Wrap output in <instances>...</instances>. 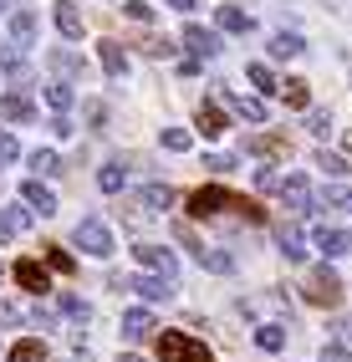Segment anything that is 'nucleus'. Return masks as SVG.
<instances>
[{
    "instance_id": "nucleus-41",
    "label": "nucleus",
    "mask_w": 352,
    "mask_h": 362,
    "mask_svg": "<svg viewBox=\"0 0 352 362\" xmlns=\"http://www.w3.org/2000/svg\"><path fill=\"white\" fill-rule=\"evenodd\" d=\"M204 168H215V174H230L235 158H230V153H209V158H204Z\"/></svg>"
},
{
    "instance_id": "nucleus-43",
    "label": "nucleus",
    "mask_w": 352,
    "mask_h": 362,
    "mask_svg": "<svg viewBox=\"0 0 352 362\" xmlns=\"http://www.w3.org/2000/svg\"><path fill=\"white\" fill-rule=\"evenodd\" d=\"M255 184H261V189H281V174H276V168H261V174H255Z\"/></svg>"
},
{
    "instance_id": "nucleus-34",
    "label": "nucleus",
    "mask_w": 352,
    "mask_h": 362,
    "mask_svg": "<svg viewBox=\"0 0 352 362\" xmlns=\"http://www.w3.org/2000/svg\"><path fill=\"white\" fill-rule=\"evenodd\" d=\"M31 168H36V174H61V158H57L52 148H36V153H31Z\"/></svg>"
},
{
    "instance_id": "nucleus-10",
    "label": "nucleus",
    "mask_w": 352,
    "mask_h": 362,
    "mask_svg": "<svg viewBox=\"0 0 352 362\" xmlns=\"http://www.w3.org/2000/svg\"><path fill=\"white\" fill-rule=\"evenodd\" d=\"M317 250L327 255V260H337V255H352V235L347 230H317Z\"/></svg>"
},
{
    "instance_id": "nucleus-29",
    "label": "nucleus",
    "mask_w": 352,
    "mask_h": 362,
    "mask_svg": "<svg viewBox=\"0 0 352 362\" xmlns=\"http://www.w3.org/2000/svg\"><path fill=\"white\" fill-rule=\"evenodd\" d=\"M245 77L261 87V92H281V82L271 77V66H266V62H250V66H245Z\"/></svg>"
},
{
    "instance_id": "nucleus-25",
    "label": "nucleus",
    "mask_w": 352,
    "mask_h": 362,
    "mask_svg": "<svg viewBox=\"0 0 352 362\" xmlns=\"http://www.w3.org/2000/svg\"><path fill=\"white\" fill-rule=\"evenodd\" d=\"M281 98H286V107H312V87L291 77V82H281Z\"/></svg>"
},
{
    "instance_id": "nucleus-21",
    "label": "nucleus",
    "mask_w": 352,
    "mask_h": 362,
    "mask_svg": "<svg viewBox=\"0 0 352 362\" xmlns=\"http://www.w3.org/2000/svg\"><path fill=\"white\" fill-rule=\"evenodd\" d=\"M215 21H220V31H235V36L255 26V21H250V16H245L240 6H220V11H215Z\"/></svg>"
},
{
    "instance_id": "nucleus-23",
    "label": "nucleus",
    "mask_w": 352,
    "mask_h": 362,
    "mask_svg": "<svg viewBox=\"0 0 352 362\" xmlns=\"http://www.w3.org/2000/svg\"><path fill=\"white\" fill-rule=\"evenodd\" d=\"M307 52V41H301L296 31H276L271 36V57H301Z\"/></svg>"
},
{
    "instance_id": "nucleus-27",
    "label": "nucleus",
    "mask_w": 352,
    "mask_h": 362,
    "mask_svg": "<svg viewBox=\"0 0 352 362\" xmlns=\"http://www.w3.org/2000/svg\"><path fill=\"white\" fill-rule=\"evenodd\" d=\"M255 342H261V352H281V347H286V327H276V322L255 327Z\"/></svg>"
},
{
    "instance_id": "nucleus-4",
    "label": "nucleus",
    "mask_w": 352,
    "mask_h": 362,
    "mask_svg": "<svg viewBox=\"0 0 352 362\" xmlns=\"http://www.w3.org/2000/svg\"><path fill=\"white\" fill-rule=\"evenodd\" d=\"M72 240L87 250V255H98V260H107L117 245H112V230L102 225V220H77V230H72Z\"/></svg>"
},
{
    "instance_id": "nucleus-38",
    "label": "nucleus",
    "mask_w": 352,
    "mask_h": 362,
    "mask_svg": "<svg viewBox=\"0 0 352 362\" xmlns=\"http://www.w3.org/2000/svg\"><path fill=\"white\" fill-rule=\"evenodd\" d=\"M20 158V143L11 138V133H0V168H6V163H16Z\"/></svg>"
},
{
    "instance_id": "nucleus-16",
    "label": "nucleus",
    "mask_w": 352,
    "mask_h": 362,
    "mask_svg": "<svg viewBox=\"0 0 352 362\" xmlns=\"http://www.w3.org/2000/svg\"><path fill=\"white\" fill-rule=\"evenodd\" d=\"M281 199H286L291 209H307V204H312V184L301 179V174H291V179H281Z\"/></svg>"
},
{
    "instance_id": "nucleus-46",
    "label": "nucleus",
    "mask_w": 352,
    "mask_h": 362,
    "mask_svg": "<svg viewBox=\"0 0 352 362\" xmlns=\"http://www.w3.org/2000/svg\"><path fill=\"white\" fill-rule=\"evenodd\" d=\"M169 6H174V11H194V6H199V0H169Z\"/></svg>"
},
{
    "instance_id": "nucleus-49",
    "label": "nucleus",
    "mask_w": 352,
    "mask_h": 362,
    "mask_svg": "<svg viewBox=\"0 0 352 362\" xmlns=\"http://www.w3.org/2000/svg\"><path fill=\"white\" fill-rule=\"evenodd\" d=\"M347 337H352V327H347Z\"/></svg>"
},
{
    "instance_id": "nucleus-7",
    "label": "nucleus",
    "mask_w": 352,
    "mask_h": 362,
    "mask_svg": "<svg viewBox=\"0 0 352 362\" xmlns=\"http://www.w3.org/2000/svg\"><path fill=\"white\" fill-rule=\"evenodd\" d=\"M31 204L26 199H20V204H6V209H0V240H16V235H26L31 230Z\"/></svg>"
},
{
    "instance_id": "nucleus-11",
    "label": "nucleus",
    "mask_w": 352,
    "mask_h": 362,
    "mask_svg": "<svg viewBox=\"0 0 352 362\" xmlns=\"http://www.w3.org/2000/svg\"><path fill=\"white\" fill-rule=\"evenodd\" d=\"M52 6H57V31L66 41H82V11L72 6V0H52Z\"/></svg>"
},
{
    "instance_id": "nucleus-8",
    "label": "nucleus",
    "mask_w": 352,
    "mask_h": 362,
    "mask_svg": "<svg viewBox=\"0 0 352 362\" xmlns=\"http://www.w3.org/2000/svg\"><path fill=\"white\" fill-rule=\"evenodd\" d=\"M245 153H261V158H286V153H291V143L281 138V133H255V138H245Z\"/></svg>"
},
{
    "instance_id": "nucleus-13",
    "label": "nucleus",
    "mask_w": 352,
    "mask_h": 362,
    "mask_svg": "<svg viewBox=\"0 0 352 362\" xmlns=\"http://www.w3.org/2000/svg\"><path fill=\"white\" fill-rule=\"evenodd\" d=\"M0 117H11V123H31L36 107H31L26 92H6V98H0Z\"/></svg>"
},
{
    "instance_id": "nucleus-9",
    "label": "nucleus",
    "mask_w": 352,
    "mask_h": 362,
    "mask_svg": "<svg viewBox=\"0 0 352 362\" xmlns=\"http://www.w3.org/2000/svg\"><path fill=\"white\" fill-rule=\"evenodd\" d=\"M184 46H189V57H220V36L204 26H184Z\"/></svg>"
},
{
    "instance_id": "nucleus-42",
    "label": "nucleus",
    "mask_w": 352,
    "mask_h": 362,
    "mask_svg": "<svg viewBox=\"0 0 352 362\" xmlns=\"http://www.w3.org/2000/svg\"><path fill=\"white\" fill-rule=\"evenodd\" d=\"M46 260H52V271H72V255L57 250V245H52V255H46Z\"/></svg>"
},
{
    "instance_id": "nucleus-22",
    "label": "nucleus",
    "mask_w": 352,
    "mask_h": 362,
    "mask_svg": "<svg viewBox=\"0 0 352 362\" xmlns=\"http://www.w3.org/2000/svg\"><path fill=\"white\" fill-rule=\"evenodd\" d=\"M11 41H16V46H31V41H36V16H31V11H16V16H11Z\"/></svg>"
},
{
    "instance_id": "nucleus-35",
    "label": "nucleus",
    "mask_w": 352,
    "mask_h": 362,
    "mask_svg": "<svg viewBox=\"0 0 352 362\" xmlns=\"http://www.w3.org/2000/svg\"><path fill=\"white\" fill-rule=\"evenodd\" d=\"M61 311H66V317H72V322H92V311H87V301H77V296H61Z\"/></svg>"
},
{
    "instance_id": "nucleus-12",
    "label": "nucleus",
    "mask_w": 352,
    "mask_h": 362,
    "mask_svg": "<svg viewBox=\"0 0 352 362\" xmlns=\"http://www.w3.org/2000/svg\"><path fill=\"white\" fill-rule=\"evenodd\" d=\"M20 199H26L31 209H41V214H57V194H52L41 179H26V184H20Z\"/></svg>"
},
{
    "instance_id": "nucleus-44",
    "label": "nucleus",
    "mask_w": 352,
    "mask_h": 362,
    "mask_svg": "<svg viewBox=\"0 0 352 362\" xmlns=\"http://www.w3.org/2000/svg\"><path fill=\"white\" fill-rule=\"evenodd\" d=\"M322 362H352V357H347V347L332 342V347H322Z\"/></svg>"
},
{
    "instance_id": "nucleus-45",
    "label": "nucleus",
    "mask_w": 352,
    "mask_h": 362,
    "mask_svg": "<svg viewBox=\"0 0 352 362\" xmlns=\"http://www.w3.org/2000/svg\"><path fill=\"white\" fill-rule=\"evenodd\" d=\"M102 117H107L102 103H87V123H92V128H102Z\"/></svg>"
},
{
    "instance_id": "nucleus-48",
    "label": "nucleus",
    "mask_w": 352,
    "mask_h": 362,
    "mask_svg": "<svg viewBox=\"0 0 352 362\" xmlns=\"http://www.w3.org/2000/svg\"><path fill=\"white\" fill-rule=\"evenodd\" d=\"M117 362H143V357H117Z\"/></svg>"
},
{
    "instance_id": "nucleus-47",
    "label": "nucleus",
    "mask_w": 352,
    "mask_h": 362,
    "mask_svg": "<svg viewBox=\"0 0 352 362\" xmlns=\"http://www.w3.org/2000/svg\"><path fill=\"white\" fill-rule=\"evenodd\" d=\"M342 148H347V153H352V133H342Z\"/></svg>"
},
{
    "instance_id": "nucleus-14",
    "label": "nucleus",
    "mask_w": 352,
    "mask_h": 362,
    "mask_svg": "<svg viewBox=\"0 0 352 362\" xmlns=\"http://www.w3.org/2000/svg\"><path fill=\"white\" fill-rule=\"evenodd\" d=\"M16 281L26 286V291H36V296H41V291H52V276H46L36 260H16Z\"/></svg>"
},
{
    "instance_id": "nucleus-36",
    "label": "nucleus",
    "mask_w": 352,
    "mask_h": 362,
    "mask_svg": "<svg viewBox=\"0 0 352 362\" xmlns=\"http://www.w3.org/2000/svg\"><path fill=\"white\" fill-rule=\"evenodd\" d=\"M16 322H26V306H16V301H0V327H16Z\"/></svg>"
},
{
    "instance_id": "nucleus-2",
    "label": "nucleus",
    "mask_w": 352,
    "mask_h": 362,
    "mask_svg": "<svg viewBox=\"0 0 352 362\" xmlns=\"http://www.w3.org/2000/svg\"><path fill=\"white\" fill-rule=\"evenodd\" d=\"M158 357L163 362H215L204 342H194L189 332H158Z\"/></svg>"
},
{
    "instance_id": "nucleus-40",
    "label": "nucleus",
    "mask_w": 352,
    "mask_h": 362,
    "mask_svg": "<svg viewBox=\"0 0 352 362\" xmlns=\"http://www.w3.org/2000/svg\"><path fill=\"white\" fill-rule=\"evenodd\" d=\"M317 168H327L332 179H337V174H347V163H342L337 153H317Z\"/></svg>"
},
{
    "instance_id": "nucleus-37",
    "label": "nucleus",
    "mask_w": 352,
    "mask_h": 362,
    "mask_svg": "<svg viewBox=\"0 0 352 362\" xmlns=\"http://www.w3.org/2000/svg\"><path fill=\"white\" fill-rule=\"evenodd\" d=\"M52 66H57V71H72V77H77V71H82V57H72V52H52Z\"/></svg>"
},
{
    "instance_id": "nucleus-30",
    "label": "nucleus",
    "mask_w": 352,
    "mask_h": 362,
    "mask_svg": "<svg viewBox=\"0 0 352 362\" xmlns=\"http://www.w3.org/2000/svg\"><path fill=\"white\" fill-rule=\"evenodd\" d=\"M322 209H342V214H352V189H322Z\"/></svg>"
},
{
    "instance_id": "nucleus-5",
    "label": "nucleus",
    "mask_w": 352,
    "mask_h": 362,
    "mask_svg": "<svg viewBox=\"0 0 352 362\" xmlns=\"http://www.w3.org/2000/svg\"><path fill=\"white\" fill-rule=\"evenodd\" d=\"M117 286V291H138V296H143V301H169L174 296V276H128V281H112Z\"/></svg>"
},
{
    "instance_id": "nucleus-31",
    "label": "nucleus",
    "mask_w": 352,
    "mask_h": 362,
    "mask_svg": "<svg viewBox=\"0 0 352 362\" xmlns=\"http://www.w3.org/2000/svg\"><path fill=\"white\" fill-rule=\"evenodd\" d=\"M46 103H52L57 112H66V107H72V103H77V92H72V87H66V82H52V87H46Z\"/></svg>"
},
{
    "instance_id": "nucleus-18",
    "label": "nucleus",
    "mask_w": 352,
    "mask_h": 362,
    "mask_svg": "<svg viewBox=\"0 0 352 362\" xmlns=\"http://www.w3.org/2000/svg\"><path fill=\"white\" fill-rule=\"evenodd\" d=\"M98 57H102V71H107V77H123V71H128V52H123L117 41H102Z\"/></svg>"
},
{
    "instance_id": "nucleus-17",
    "label": "nucleus",
    "mask_w": 352,
    "mask_h": 362,
    "mask_svg": "<svg viewBox=\"0 0 352 362\" xmlns=\"http://www.w3.org/2000/svg\"><path fill=\"white\" fill-rule=\"evenodd\" d=\"M225 103L245 117V123H266V103L261 98H240V92H225Z\"/></svg>"
},
{
    "instance_id": "nucleus-6",
    "label": "nucleus",
    "mask_w": 352,
    "mask_h": 362,
    "mask_svg": "<svg viewBox=\"0 0 352 362\" xmlns=\"http://www.w3.org/2000/svg\"><path fill=\"white\" fill-rule=\"evenodd\" d=\"M133 260L143 265V271H158V276H174L179 271L174 250H163V245H133Z\"/></svg>"
},
{
    "instance_id": "nucleus-39",
    "label": "nucleus",
    "mask_w": 352,
    "mask_h": 362,
    "mask_svg": "<svg viewBox=\"0 0 352 362\" xmlns=\"http://www.w3.org/2000/svg\"><path fill=\"white\" fill-rule=\"evenodd\" d=\"M123 16H128V21H153V6H148V0H128Z\"/></svg>"
},
{
    "instance_id": "nucleus-32",
    "label": "nucleus",
    "mask_w": 352,
    "mask_h": 362,
    "mask_svg": "<svg viewBox=\"0 0 352 362\" xmlns=\"http://www.w3.org/2000/svg\"><path fill=\"white\" fill-rule=\"evenodd\" d=\"M143 204H148V209H169V204H174V189H169V184H148V189H143Z\"/></svg>"
},
{
    "instance_id": "nucleus-3",
    "label": "nucleus",
    "mask_w": 352,
    "mask_h": 362,
    "mask_svg": "<svg viewBox=\"0 0 352 362\" xmlns=\"http://www.w3.org/2000/svg\"><path fill=\"white\" fill-rule=\"evenodd\" d=\"M307 301L312 306H337L342 301V276L332 271V265H317V271L307 276Z\"/></svg>"
},
{
    "instance_id": "nucleus-26",
    "label": "nucleus",
    "mask_w": 352,
    "mask_h": 362,
    "mask_svg": "<svg viewBox=\"0 0 352 362\" xmlns=\"http://www.w3.org/2000/svg\"><path fill=\"white\" fill-rule=\"evenodd\" d=\"M281 255H286V260H307V240H301V230H296V225L281 230Z\"/></svg>"
},
{
    "instance_id": "nucleus-19",
    "label": "nucleus",
    "mask_w": 352,
    "mask_h": 362,
    "mask_svg": "<svg viewBox=\"0 0 352 362\" xmlns=\"http://www.w3.org/2000/svg\"><path fill=\"white\" fill-rule=\"evenodd\" d=\"M194 117H199V133H204V138H220V133L230 128V123H225V112H220L215 103H199V112H194Z\"/></svg>"
},
{
    "instance_id": "nucleus-1",
    "label": "nucleus",
    "mask_w": 352,
    "mask_h": 362,
    "mask_svg": "<svg viewBox=\"0 0 352 362\" xmlns=\"http://www.w3.org/2000/svg\"><path fill=\"white\" fill-rule=\"evenodd\" d=\"M220 209H240L250 225H261V220H266V209L255 204V199L225 194V189H199V194H189V214H194V220H209V214H220Z\"/></svg>"
},
{
    "instance_id": "nucleus-20",
    "label": "nucleus",
    "mask_w": 352,
    "mask_h": 362,
    "mask_svg": "<svg viewBox=\"0 0 352 362\" xmlns=\"http://www.w3.org/2000/svg\"><path fill=\"white\" fill-rule=\"evenodd\" d=\"M123 184H128V168L117 163V158L98 168V189H102V194H117V189H123Z\"/></svg>"
},
{
    "instance_id": "nucleus-15",
    "label": "nucleus",
    "mask_w": 352,
    "mask_h": 362,
    "mask_svg": "<svg viewBox=\"0 0 352 362\" xmlns=\"http://www.w3.org/2000/svg\"><path fill=\"white\" fill-rule=\"evenodd\" d=\"M158 327H153V317H148V311L143 306H138V311H123V337H128V342H143V337H153Z\"/></svg>"
},
{
    "instance_id": "nucleus-28",
    "label": "nucleus",
    "mask_w": 352,
    "mask_h": 362,
    "mask_svg": "<svg viewBox=\"0 0 352 362\" xmlns=\"http://www.w3.org/2000/svg\"><path fill=\"white\" fill-rule=\"evenodd\" d=\"M46 357V347L36 342V337H20V342L11 347V362H41Z\"/></svg>"
},
{
    "instance_id": "nucleus-24",
    "label": "nucleus",
    "mask_w": 352,
    "mask_h": 362,
    "mask_svg": "<svg viewBox=\"0 0 352 362\" xmlns=\"http://www.w3.org/2000/svg\"><path fill=\"white\" fill-rule=\"evenodd\" d=\"M174 240H179V245H184V250H189L194 260H199V255L209 250V245H204V240L194 235V225H189V220H174Z\"/></svg>"
},
{
    "instance_id": "nucleus-33",
    "label": "nucleus",
    "mask_w": 352,
    "mask_h": 362,
    "mask_svg": "<svg viewBox=\"0 0 352 362\" xmlns=\"http://www.w3.org/2000/svg\"><path fill=\"white\" fill-rule=\"evenodd\" d=\"M158 138H163V148H169V153H189V143H194V138L184 133V128H163Z\"/></svg>"
}]
</instances>
